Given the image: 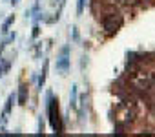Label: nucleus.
Instances as JSON below:
<instances>
[{"mask_svg": "<svg viewBox=\"0 0 155 137\" xmlns=\"http://www.w3.org/2000/svg\"><path fill=\"white\" fill-rule=\"evenodd\" d=\"M46 115H48V121H49L51 128L55 130V133H62L64 126H62V119H60V112H58V99L53 97V92L46 93Z\"/></svg>", "mask_w": 155, "mask_h": 137, "instance_id": "nucleus-1", "label": "nucleus"}, {"mask_svg": "<svg viewBox=\"0 0 155 137\" xmlns=\"http://www.w3.org/2000/svg\"><path fill=\"white\" fill-rule=\"evenodd\" d=\"M130 82H131L133 88H137V90H140V92H146V90H150V88L155 86V77H153L151 73L139 72V73H135V75L130 79Z\"/></svg>", "mask_w": 155, "mask_h": 137, "instance_id": "nucleus-2", "label": "nucleus"}, {"mask_svg": "<svg viewBox=\"0 0 155 137\" xmlns=\"http://www.w3.org/2000/svg\"><path fill=\"white\" fill-rule=\"evenodd\" d=\"M122 24H124V18H122L120 13H108V15L102 18V26H104V29H106L108 33L119 31V29L122 28Z\"/></svg>", "mask_w": 155, "mask_h": 137, "instance_id": "nucleus-3", "label": "nucleus"}, {"mask_svg": "<svg viewBox=\"0 0 155 137\" xmlns=\"http://www.w3.org/2000/svg\"><path fill=\"white\" fill-rule=\"evenodd\" d=\"M57 72L62 77L68 75V72H69V46H64L60 49V55L57 58Z\"/></svg>", "mask_w": 155, "mask_h": 137, "instance_id": "nucleus-4", "label": "nucleus"}, {"mask_svg": "<svg viewBox=\"0 0 155 137\" xmlns=\"http://www.w3.org/2000/svg\"><path fill=\"white\" fill-rule=\"evenodd\" d=\"M15 101H17V95H15V93H9V95H8V101H6V106H4V112H2V115H0L4 122L8 121V115L11 113V108H13V102H15Z\"/></svg>", "mask_w": 155, "mask_h": 137, "instance_id": "nucleus-5", "label": "nucleus"}, {"mask_svg": "<svg viewBox=\"0 0 155 137\" xmlns=\"http://www.w3.org/2000/svg\"><path fill=\"white\" fill-rule=\"evenodd\" d=\"M48 68H49V60L46 58V60H44V68H42V72H40V75H38V81H37V84H38V90H42V88H44V84H46Z\"/></svg>", "mask_w": 155, "mask_h": 137, "instance_id": "nucleus-6", "label": "nucleus"}, {"mask_svg": "<svg viewBox=\"0 0 155 137\" xmlns=\"http://www.w3.org/2000/svg\"><path fill=\"white\" fill-rule=\"evenodd\" d=\"M77 104H79V86L73 84L69 93V108H77Z\"/></svg>", "mask_w": 155, "mask_h": 137, "instance_id": "nucleus-7", "label": "nucleus"}, {"mask_svg": "<svg viewBox=\"0 0 155 137\" xmlns=\"http://www.w3.org/2000/svg\"><path fill=\"white\" fill-rule=\"evenodd\" d=\"M28 102V86L26 84H22L20 88H18V104L20 106H24Z\"/></svg>", "mask_w": 155, "mask_h": 137, "instance_id": "nucleus-8", "label": "nucleus"}, {"mask_svg": "<svg viewBox=\"0 0 155 137\" xmlns=\"http://www.w3.org/2000/svg\"><path fill=\"white\" fill-rule=\"evenodd\" d=\"M11 64H13V60H2V58H0V77H4L9 72Z\"/></svg>", "mask_w": 155, "mask_h": 137, "instance_id": "nucleus-9", "label": "nucleus"}, {"mask_svg": "<svg viewBox=\"0 0 155 137\" xmlns=\"http://www.w3.org/2000/svg\"><path fill=\"white\" fill-rule=\"evenodd\" d=\"M13 22H15V15H9V17L2 22V33H4V35L9 33V28L13 26Z\"/></svg>", "mask_w": 155, "mask_h": 137, "instance_id": "nucleus-10", "label": "nucleus"}, {"mask_svg": "<svg viewBox=\"0 0 155 137\" xmlns=\"http://www.w3.org/2000/svg\"><path fill=\"white\" fill-rule=\"evenodd\" d=\"M86 8V0H77V17H82Z\"/></svg>", "mask_w": 155, "mask_h": 137, "instance_id": "nucleus-11", "label": "nucleus"}, {"mask_svg": "<svg viewBox=\"0 0 155 137\" xmlns=\"http://www.w3.org/2000/svg\"><path fill=\"white\" fill-rule=\"evenodd\" d=\"M71 35H73V40H75V42H79V40H81V37H79V29H77V26H73V28H71Z\"/></svg>", "mask_w": 155, "mask_h": 137, "instance_id": "nucleus-12", "label": "nucleus"}, {"mask_svg": "<svg viewBox=\"0 0 155 137\" xmlns=\"http://www.w3.org/2000/svg\"><path fill=\"white\" fill-rule=\"evenodd\" d=\"M15 37H17V33H9V35H8V38H6V40H2V42H4L6 46H9V44L15 40Z\"/></svg>", "mask_w": 155, "mask_h": 137, "instance_id": "nucleus-13", "label": "nucleus"}, {"mask_svg": "<svg viewBox=\"0 0 155 137\" xmlns=\"http://www.w3.org/2000/svg\"><path fill=\"white\" fill-rule=\"evenodd\" d=\"M38 133H44V119H42V115L38 119Z\"/></svg>", "mask_w": 155, "mask_h": 137, "instance_id": "nucleus-14", "label": "nucleus"}, {"mask_svg": "<svg viewBox=\"0 0 155 137\" xmlns=\"http://www.w3.org/2000/svg\"><path fill=\"white\" fill-rule=\"evenodd\" d=\"M84 66H88V57H82V60H81V68L84 70Z\"/></svg>", "mask_w": 155, "mask_h": 137, "instance_id": "nucleus-15", "label": "nucleus"}, {"mask_svg": "<svg viewBox=\"0 0 155 137\" xmlns=\"http://www.w3.org/2000/svg\"><path fill=\"white\" fill-rule=\"evenodd\" d=\"M38 33H40V29H38V26H35V28H33V38H37Z\"/></svg>", "mask_w": 155, "mask_h": 137, "instance_id": "nucleus-16", "label": "nucleus"}, {"mask_svg": "<svg viewBox=\"0 0 155 137\" xmlns=\"http://www.w3.org/2000/svg\"><path fill=\"white\" fill-rule=\"evenodd\" d=\"M18 2H20V0H11V4H13V6H18Z\"/></svg>", "mask_w": 155, "mask_h": 137, "instance_id": "nucleus-17", "label": "nucleus"}, {"mask_svg": "<svg viewBox=\"0 0 155 137\" xmlns=\"http://www.w3.org/2000/svg\"><path fill=\"white\" fill-rule=\"evenodd\" d=\"M117 2H120V4H124V2H126V0H117Z\"/></svg>", "mask_w": 155, "mask_h": 137, "instance_id": "nucleus-18", "label": "nucleus"}, {"mask_svg": "<svg viewBox=\"0 0 155 137\" xmlns=\"http://www.w3.org/2000/svg\"><path fill=\"white\" fill-rule=\"evenodd\" d=\"M2 2H8V0H2Z\"/></svg>", "mask_w": 155, "mask_h": 137, "instance_id": "nucleus-19", "label": "nucleus"}]
</instances>
